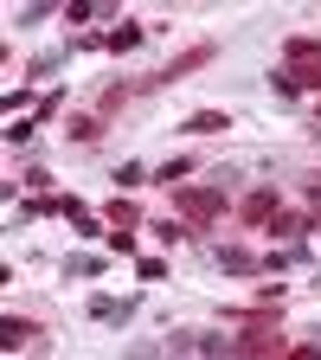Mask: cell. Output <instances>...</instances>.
<instances>
[{
	"label": "cell",
	"mask_w": 321,
	"mask_h": 360,
	"mask_svg": "<svg viewBox=\"0 0 321 360\" xmlns=\"http://www.w3.org/2000/svg\"><path fill=\"white\" fill-rule=\"evenodd\" d=\"M283 71L296 77V90H321V39H308V32L283 39Z\"/></svg>",
	"instance_id": "1"
},
{
	"label": "cell",
	"mask_w": 321,
	"mask_h": 360,
	"mask_svg": "<svg viewBox=\"0 0 321 360\" xmlns=\"http://www.w3.org/2000/svg\"><path fill=\"white\" fill-rule=\"evenodd\" d=\"M173 212H187V225H212L225 212V187H173Z\"/></svg>",
	"instance_id": "2"
},
{
	"label": "cell",
	"mask_w": 321,
	"mask_h": 360,
	"mask_svg": "<svg viewBox=\"0 0 321 360\" xmlns=\"http://www.w3.org/2000/svg\"><path fill=\"white\" fill-rule=\"evenodd\" d=\"M212 52H218V45H212V39H199V45H187V52H180V58H167L161 71H148V77H142V90H161V84H173V77H187V71H199V65H206Z\"/></svg>",
	"instance_id": "3"
},
{
	"label": "cell",
	"mask_w": 321,
	"mask_h": 360,
	"mask_svg": "<svg viewBox=\"0 0 321 360\" xmlns=\"http://www.w3.org/2000/svg\"><path fill=\"white\" fill-rule=\"evenodd\" d=\"M283 212V193L277 187H257V193H244V206H238V219L244 225H263V232H270V219H277Z\"/></svg>",
	"instance_id": "4"
},
{
	"label": "cell",
	"mask_w": 321,
	"mask_h": 360,
	"mask_svg": "<svg viewBox=\"0 0 321 360\" xmlns=\"http://www.w3.org/2000/svg\"><path fill=\"white\" fill-rule=\"evenodd\" d=\"M135 309H142L135 296H122V302H116V296H90V322H129Z\"/></svg>",
	"instance_id": "5"
},
{
	"label": "cell",
	"mask_w": 321,
	"mask_h": 360,
	"mask_svg": "<svg viewBox=\"0 0 321 360\" xmlns=\"http://www.w3.org/2000/svg\"><path fill=\"white\" fill-rule=\"evenodd\" d=\"M218 270H225V277H257L263 257H251L244 245H225V251H218Z\"/></svg>",
	"instance_id": "6"
},
{
	"label": "cell",
	"mask_w": 321,
	"mask_h": 360,
	"mask_svg": "<svg viewBox=\"0 0 321 360\" xmlns=\"http://www.w3.org/2000/svg\"><path fill=\"white\" fill-rule=\"evenodd\" d=\"M135 225H142V206H135L129 193H116L110 200V232H135Z\"/></svg>",
	"instance_id": "7"
},
{
	"label": "cell",
	"mask_w": 321,
	"mask_h": 360,
	"mask_svg": "<svg viewBox=\"0 0 321 360\" xmlns=\"http://www.w3.org/2000/svg\"><path fill=\"white\" fill-rule=\"evenodd\" d=\"M187 174H193V161H187V155H173V161H161V167H155V180H161V187H180Z\"/></svg>",
	"instance_id": "8"
},
{
	"label": "cell",
	"mask_w": 321,
	"mask_h": 360,
	"mask_svg": "<svg viewBox=\"0 0 321 360\" xmlns=\"http://www.w3.org/2000/svg\"><path fill=\"white\" fill-rule=\"evenodd\" d=\"M155 238H161V245H187L193 225H187V219H180V225H173V219H155Z\"/></svg>",
	"instance_id": "9"
},
{
	"label": "cell",
	"mask_w": 321,
	"mask_h": 360,
	"mask_svg": "<svg viewBox=\"0 0 321 360\" xmlns=\"http://www.w3.org/2000/svg\"><path fill=\"white\" fill-rule=\"evenodd\" d=\"M212 129H225V110H193L187 116V135H212Z\"/></svg>",
	"instance_id": "10"
},
{
	"label": "cell",
	"mask_w": 321,
	"mask_h": 360,
	"mask_svg": "<svg viewBox=\"0 0 321 360\" xmlns=\"http://www.w3.org/2000/svg\"><path fill=\"white\" fill-rule=\"evenodd\" d=\"M65 270H77V277H103V270H110V257H97V251H84V257H71Z\"/></svg>",
	"instance_id": "11"
},
{
	"label": "cell",
	"mask_w": 321,
	"mask_h": 360,
	"mask_svg": "<svg viewBox=\"0 0 321 360\" xmlns=\"http://www.w3.org/2000/svg\"><path fill=\"white\" fill-rule=\"evenodd\" d=\"M110 45H116V52H129V45H142V26H135V20H122V26L110 32Z\"/></svg>",
	"instance_id": "12"
},
{
	"label": "cell",
	"mask_w": 321,
	"mask_h": 360,
	"mask_svg": "<svg viewBox=\"0 0 321 360\" xmlns=\"http://www.w3.org/2000/svg\"><path fill=\"white\" fill-rule=\"evenodd\" d=\"M193 347H199V335H187V328H180V335L167 341V360H193Z\"/></svg>",
	"instance_id": "13"
},
{
	"label": "cell",
	"mask_w": 321,
	"mask_h": 360,
	"mask_svg": "<svg viewBox=\"0 0 321 360\" xmlns=\"http://www.w3.org/2000/svg\"><path fill=\"white\" fill-rule=\"evenodd\" d=\"M135 180H142V161H116V193H129Z\"/></svg>",
	"instance_id": "14"
},
{
	"label": "cell",
	"mask_w": 321,
	"mask_h": 360,
	"mask_svg": "<svg viewBox=\"0 0 321 360\" xmlns=\"http://www.w3.org/2000/svg\"><path fill=\"white\" fill-rule=\"evenodd\" d=\"M270 90H277V97L289 103V97H296V77H289V71H270Z\"/></svg>",
	"instance_id": "15"
},
{
	"label": "cell",
	"mask_w": 321,
	"mask_h": 360,
	"mask_svg": "<svg viewBox=\"0 0 321 360\" xmlns=\"http://www.w3.org/2000/svg\"><path fill=\"white\" fill-rule=\"evenodd\" d=\"M97 129H103V116H77V122H71V135H77V142H90Z\"/></svg>",
	"instance_id": "16"
},
{
	"label": "cell",
	"mask_w": 321,
	"mask_h": 360,
	"mask_svg": "<svg viewBox=\"0 0 321 360\" xmlns=\"http://www.w3.org/2000/svg\"><path fill=\"white\" fill-rule=\"evenodd\" d=\"M122 360H161V347L155 341H135V347H122Z\"/></svg>",
	"instance_id": "17"
},
{
	"label": "cell",
	"mask_w": 321,
	"mask_h": 360,
	"mask_svg": "<svg viewBox=\"0 0 321 360\" xmlns=\"http://www.w3.org/2000/svg\"><path fill=\"white\" fill-rule=\"evenodd\" d=\"M0 335H7V347H20V341H32V322H7Z\"/></svg>",
	"instance_id": "18"
},
{
	"label": "cell",
	"mask_w": 321,
	"mask_h": 360,
	"mask_svg": "<svg viewBox=\"0 0 321 360\" xmlns=\"http://www.w3.org/2000/svg\"><path fill=\"white\" fill-rule=\"evenodd\" d=\"M289 360H321V347L308 341V347H289Z\"/></svg>",
	"instance_id": "19"
}]
</instances>
